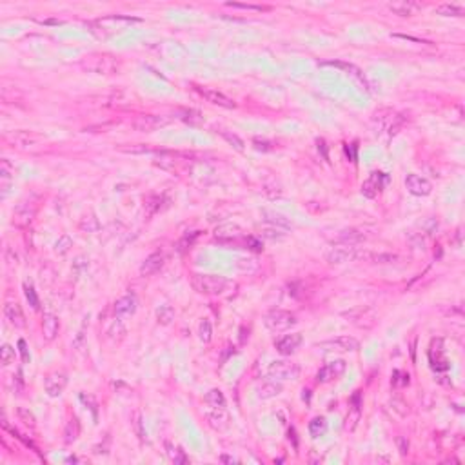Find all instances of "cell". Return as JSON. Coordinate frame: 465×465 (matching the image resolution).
I'll return each mask as SVG.
<instances>
[{
    "label": "cell",
    "mask_w": 465,
    "mask_h": 465,
    "mask_svg": "<svg viewBox=\"0 0 465 465\" xmlns=\"http://www.w3.org/2000/svg\"><path fill=\"white\" fill-rule=\"evenodd\" d=\"M82 69L95 75H119L120 73V60L109 53H91L82 60Z\"/></svg>",
    "instance_id": "6da1fadb"
},
{
    "label": "cell",
    "mask_w": 465,
    "mask_h": 465,
    "mask_svg": "<svg viewBox=\"0 0 465 465\" xmlns=\"http://www.w3.org/2000/svg\"><path fill=\"white\" fill-rule=\"evenodd\" d=\"M229 286V280L217 274H193L191 287L198 294H207V296H217L222 294Z\"/></svg>",
    "instance_id": "7a4b0ae2"
},
{
    "label": "cell",
    "mask_w": 465,
    "mask_h": 465,
    "mask_svg": "<svg viewBox=\"0 0 465 465\" xmlns=\"http://www.w3.org/2000/svg\"><path fill=\"white\" fill-rule=\"evenodd\" d=\"M264 322H265V327L269 331H273V333H284V331L291 329V327L296 323V316L291 314L289 311L274 309L265 316Z\"/></svg>",
    "instance_id": "3957f363"
},
{
    "label": "cell",
    "mask_w": 465,
    "mask_h": 465,
    "mask_svg": "<svg viewBox=\"0 0 465 465\" xmlns=\"http://www.w3.org/2000/svg\"><path fill=\"white\" fill-rule=\"evenodd\" d=\"M267 375L274 380H296L300 376V365L291 360H276L269 365Z\"/></svg>",
    "instance_id": "277c9868"
},
{
    "label": "cell",
    "mask_w": 465,
    "mask_h": 465,
    "mask_svg": "<svg viewBox=\"0 0 465 465\" xmlns=\"http://www.w3.org/2000/svg\"><path fill=\"white\" fill-rule=\"evenodd\" d=\"M363 257V253H360L358 247L355 245H349V244H343V245H336L333 247L327 253V262L333 265H340V264H347V262H353L356 258Z\"/></svg>",
    "instance_id": "5b68a950"
},
{
    "label": "cell",
    "mask_w": 465,
    "mask_h": 465,
    "mask_svg": "<svg viewBox=\"0 0 465 465\" xmlns=\"http://www.w3.org/2000/svg\"><path fill=\"white\" fill-rule=\"evenodd\" d=\"M347 363L343 360H335V362H329L327 365H323L318 373H316V382L318 384H329L333 380H338L340 376L345 373Z\"/></svg>",
    "instance_id": "8992f818"
},
{
    "label": "cell",
    "mask_w": 465,
    "mask_h": 465,
    "mask_svg": "<svg viewBox=\"0 0 465 465\" xmlns=\"http://www.w3.org/2000/svg\"><path fill=\"white\" fill-rule=\"evenodd\" d=\"M429 362H431V367L434 371H447L451 367L449 360L445 358L444 355V340L436 338L431 342V349H429Z\"/></svg>",
    "instance_id": "52a82bcc"
},
{
    "label": "cell",
    "mask_w": 465,
    "mask_h": 465,
    "mask_svg": "<svg viewBox=\"0 0 465 465\" xmlns=\"http://www.w3.org/2000/svg\"><path fill=\"white\" fill-rule=\"evenodd\" d=\"M318 347L327 349V351H358L360 342L353 336H336L333 340H326V342L318 343Z\"/></svg>",
    "instance_id": "ba28073f"
},
{
    "label": "cell",
    "mask_w": 465,
    "mask_h": 465,
    "mask_svg": "<svg viewBox=\"0 0 465 465\" xmlns=\"http://www.w3.org/2000/svg\"><path fill=\"white\" fill-rule=\"evenodd\" d=\"M65 385H67V375L62 371L51 373L44 380V389L48 392V396H51V398H58L64 392Z\"/></svg>",
    "instance_id": "9c48e42d"
},
{
    "label": "cell",
    "mask_w": 465,
    "mask_h": 465,
    "mask_svg": "<svg viewBox=\"0 0 465 465\" xmlns=\"http://www.w3.org/2000/svg\"><path fill=\"white\" fill-rule=\"evenodd\" d=\"M168 124L166 117H158V114H140L138 119L133 122V127L138 133H153V131L160 129L162 126Z\"/></svg>",
    "instance_id": "30bf717a"
},
{
    "label": "cell",
    "mask_w": 465,
    "mask_h": 465,
    "mask_svg": "<svg viewBox=\"0 0 465 465\" xmlns=\"http://www.w3.org/2000/svg\"><path fill=\"white\" fill-rule=\"evenodd\" d=\"M387 182H389V176L385 173H380V171L371 173V176L362 184V195L367 196V198H375L384 189V185Z\"/></svg>",
    "instance_id": "8fae6325"
},
{
    "label": "cell",
    "mask_w": 465,
    "mask_h": 465,
    "mask_svg": "<svg viewBox=\"0 0 465 465\" xmlns=\"http://www.w3.org/2000/svg\"><path fill=\"white\" fill-rule=\"evenodd\" d=\"M405 188L414 196H427L433 191V184L427 178H424L420 175H412V173L405 176Z\"/></svg>",
    "instance_id": "7c38bea8"
},
{
    "label": "cell",
    "mask_w": 465,
    "mask_h": 465,
    "mask_svg": "<svg viewBox=\"0 0 465 465\" xmlns=\"http://www.w3.org/2000/svg\"><path fill=\"white\" fill-rule=\"evenodd\" d=\"M35 215H37V205L31 202H22L16 205L15 213H13V224L16 227H26L33 222Z\"/></svg>",
    "instance_id": "4fadbf2b"
},
{
    "label": "cell",
    "mask_w": 465,
    "mask_h": 465,
    "mask_svg": "<svg viewBox=\"0 0 465 465\" xmlns=\"http://www.w3.org/2000/svg\"><path fill=\"white\" fill-rule=\"evenodd\" d=\"M215 238L224 244H231V242L244 240V231L237 224H224L215 229Z\"/></svg>",
    "instance_id": "5bb4252c"
},
{
    "label": "cell",
    "mask_w": 465,
    "mask_h": 465,
    "mask_svg": "<svg viewBox=\"0 0 465 465\" xmlns=\"http://www.w3.org/2000/svg\"><path fill=\"white\" fill-rule=\"evenodd\" d=\"M196 91L202 95V97L207 100V102H211L213 106H218V107H225V109H235L237 107V104L232 102L231 98L225 97L224 93H220V91H215V89H205V87H196Z\"/></svg>",
    "instance_id": "9a60e30c"
},
{
    "label": "cell",
    "mask_w": 465,
    "mask_h": 465,
    "mask_svg": "<svg viewBox=\"0 0 465 465\" xmlns=\"http://www.w3.org/2000/svg\"><path fill=\"white\" fill-rule=\"evenodd\" d=\"M4 316L13 327L16 329H24L26 327V316H24V311L22 307L18 306L16 302H6L4 306Z\"/></svg>",
    "instance_id": "2e32d148"
},
{
    "label": "cell",
    "mask_w": 465,
    "mask_h": 465,
    "mask_svg": "<svg viewBox=\"0 0 465 465\" xmlns=\"http://www.w3.org/2000/svg\"><path fill=\"white\" fill-rule=\"evenodd\" d=\"M205 418H207V424L217 431H224L229 425V414L225 407H211L205 412Z\"/></svg>",
    "instance_id": "e0dca14e"
},
{
    "label": "cell",
    "mask_w": 465,
    "mask_h": 465,
    "mask_svg": "<svg viewBox=\"0 0 465 465\" xmlns=\"http://www.w3.org/2000/svg\"><path fill=\"white\" fill-rule=\"evenodd\" d=\"M389 9H391L394 15L412 16V15H416L418 11H422L424 6H422L420 2H414V0H398V2H391V4H389Z\"/></svg>",
    "instance_id": "ac0fdd59"
},
{
    "label": "cell",
    "mask_w": 465,
    "mask_h": 465,
    "mask_svg": "<svg viewBox=\"0 0 465 465\" xmlns=\"http://www.w3.org/2000/svg\"><path fill=\"white\" fill-rule=\"evenodd\" d=\"M114 318H122L127 314H133L136 311V296L135 294H126L114 302Z\"/></svg>",
    "instance_id": "d6986e66"
},
{
    "label": "cell",
    "mask_w": 465,
    "mask_h": 465,
    "mask_svg": "<svg viewBox=\"0 0 465 465\" xmlns=\"http://www.w3.org/2000/svg\"><path fill=\"white\" fill-rule=\"evenodd\" d=\"M300 343H302V335H298V333H294V335H286L284 338H280L276 342V349L280 355L291 356L298 347H300Z\"/></svg>",
    "instance_id": "ffe728a7"
},
{
    "label": "cell",
    "mask_w": 465,
    "mask_h": 465,
    "mask_svg": "<svg viewBox=\"0 0 465 465\" xmlns=\"http://www.w3.org/2000/svg\"><path fill=\"white\" fill-rule=\"evenodd\" d=\"M164 253H153L144 260V264L140 265V274L142 276H151V274L158 273L164 267Z\"/></svg>",
    "instance_id": "44dd1931"
},
{
    "label": "cell",
    "mask_w": 465,
    "mask_h": 465,
    "mask_svg": "<svg viewBox=\"0 0 465 465\" xmlns=\"http://www.w3.org/2000/svg\"><path fill=\"white\" fill-rule=\"evenodd\" d=\"M58 329H60V322L55 314L45 313L44 318H42V335L48 342H53L58 335Z\"/></svg>",
    "instance_id": "7402d4cb"
},
{
    "label": "cell",
    "mask_w": 465,
    "mask_h": 465,
    "mask_svg": "<svg viewBox=\"0 0 465 465\" xmlns=\"http://www.w3.org/2000/svg\"><path fill=\"white\" fill-rule=\"evenodd\" d=\"M166 453H168V458H169V460H171L175 465L189 463V458L185 456V453L182 451V447H178V445L171 444V441H166Z\"/></svg>",
    "instance_id": "603a6c76"
},
{
    "label": "cell",
    "mask_w": 465,
    "mask_h": 465,
    "mask_svg": "<svg viewBox=\"0 0 465 465\" xmlns=\"http://www.w3.org/2000/svg\"><path fill=\"white\" fill-rule=\"evenodd\" d=\"M282 384L280 382H276V380H271V382H265V384H262V387L258 389V396H260L262 400H269V398H274V396H278L282 392Z\"/></svg>",
    "instance_id": "cb8c5ba5"
},
{
    "label": "cell",
    "mask_w": 465,
    "mask_h": 465,
    "mask_svg": "<svg viewBox=\"0 0 465 465\" xmlns=\"http://www.w3.org/2000/svg\"><path fill=\"white\" fill-rule=\"evenodd\" d=\"M363 240H365V235L362 231H358V229H345V231H342L338 235V242H342V244L355 245Z\"/></svg>",
    "instance_id": "d4e9b609"
},
{
    "label": "cell",
    "mask_w": 465,
    "mask_h": 465,
    "mask_svg": "<svg viewBox=\"0 0 465 465\" xmlns=\"http://www.w3.org/2000/svg\"><path fill=\"white\" fill-rule=\"evenodd\" d=\"M126 327H124V323L120 322V318H114L113 323L109 326V329H107V338L111 340V342H122L124 338H126Z\"/></svg>",
    "instance_id": "484cf974"
},
{
    "label": "cell",
    "mask_w": 465,
    "mask_h": 465,
    "mask_svg": "<svg viewBox=\"0 0 465 465\" xmlns=\"http://www.w3.org/2000/svg\"><path fill=\"white\" fill-rule=\"evenodd\" d=\"M78 436H80V424H78L77 418H71L64 429V441L65 444H73V441L78 440Z\"/></svg>",
    "instance_id": "4316f807"
},
{
    "label": "cell",
    "mask_w": 465,
    "mask_h": 465,
    "mask_svg": "<svg viewBox=\"0 0 465 465\" xmlns=\"http://www.w3.org/2000/svg\"><path fill=\"white\" fill-rule=\"evenodd\" d=\"M323 65H336V67H343V69H347V71H351V75L355 78H358V82L362 84L365 89L369 91V86H367V80H365V77H363V73L362 71L356 67V65H353V64H345V62H326Z\"/></svg>",
    "instance_id": "83f0119b"
},
{
    "label": "cell",
    "mask_w": 465,
    "mask_h": 465,
    "mask_svg": "<svg viewBox=\"0 0 465 465\" xmlns=\"http://www.w3.org/2000/svg\"><path fill=\"white\" fill-rule=\"evenodd\" d=\"M309 433L313 438H320L327 433V420L323 416H316L309 422Z\"/></svg>",
    "instance_id": "f1b7e54d"
},
{
    "label": "cell",
    "mask_w": 465,
    "mask_h": 465,
    "mask_svg": "<svg viewBox=\"0 0 465 465\" xmlns=\"http://www.w3.org/2000/svg\"><path fill=\"white\" fill-rule=\"evenodd\" d=\"M436 15H444V16H463L465 15V8L460 4H441L434 9Z\"/></svg>",
    "instance_id": "f546056e"
},
{
    "label": "cell",
    "mask_w": 465,
    "mask_h": 465,
    "mask_svg": "<svg viewBox=\"0 0 465 465\" xmlns=\"http://www.w3.org/2000/svg\"><path fill=\"white\" fill-rule=\"evenodd\" d=\"M205 404L209 407H225V396L220 389H211L205 394Z\"/></svg>",
    "instance_id": "4dcf8cb0"
},
{
    "label": "cell",
    "mask_w": 465,
    "mask_h": 465,
    "mask_svg": "<svg viewBox=\"0 0 465 465\" xmlns=\"http://www.w3.org/2000/svg\"><path fill=\"white\" fill-rule=\"evenodd\" d=\"M264 218L269 222L271 225H278V227H284V229H289L291 227V222L287 220L284 215L280 213H274V211H264Z\"/></svg>",
    "instance_id": "1f68e13d"
},
{
    "label": "cell",
    "mask_w": 465,
    "mask_h": 465,
    "mask_svg": "<svg viewBox=\"0 0 465 465\" xmlns=\"http://www.w3.org/2000/svg\"><path fill=\"white\" fill-rule=\"evenodd\" d=\"M156 318L162 326H169L175 320V309L171 306H160L156 309Z\"/></svg>",
    "instance_id": "d6a6232c"
},
{
    "label": "cell",
    "mask_w": 465,
    "mask_h": 465,
    "mask_svg": "<svg viewBox=\"0 0 465 465\" xmlns=\"http://www.w3.org/2000/svg\"><path fill=\"white\" fill-rule=\"evenodd\" d=\"M98 229H100V222H98V218L95 217L93 213H89V215H86V217L82 218L80 231H84V232H97Z\"/></svg>",
    "instance_id": "836d02e7"
},
{
    "label": "cell",
    "mask_w": 465,
    "mask_h": 465,
    "mask_svg": "<svg viewBox=\"0 0 465 465\" xmlns=\"http://www.w3.org/2000/svg\"><path fill=\"white\" fill-rule=\"evenodd\" d=\"M13 362H15V349L9 343H4V345L0 347V363L4 367H8Z\"/></svg>",
    "instance_id": "e575fe53"
},
{
    "label": "cell",
    "mask_w": 465,
    "mask_h": 465,
    "mask_svg": "<svg viewBox=\"0 0 465 465\" xmlns=\"http://www.w3.org/2000/svg\"><path fill=\"white\" fill-rule=\"evenodd\" d=\"M16 416H18V420H20L22 424L28 425V427H35V425H37V418H35V414H33V412L26 407L16 409Z\"/></svg>",
    "instance_id": "d590c367"
},
{
    "label": "cell",
    "mask_w": 465,
    "mask_h": 465,
    "mask_svg": "<svg viewBox=\"0 0 465 465\" xmlns=\"http://www.w3.org/2000/svg\"><path fill=\"white\" fill-rule=\"evenodd\" d=\"M71 247H73V238H71L69 235H62V237H58V240L55 242V251H57L58 254H65Z\"/></svg>",
    "instance_id": "8d00e7d4"
},
{
    "label": "cell",
    "mask_w": 465,
    "mask_h": 465,
    "mask_svg": "<svg viewBox=\"0 0 465 465\" xmlns=\"http://www.w3.org/2000/svg\"><path fill=\"white\" fill-rule=\"evenodd\" d=\"M24 294H26L29 306H31L33 309H35V311L40 309V300H38L37 291H35V287H33L31 284H24Z\"/></svg>",
    "instance_id": "74e56055"
},
{
    "label": "cell",
    "mask_w": 465,
    "mask_h": 465,
    "mask_svg": "<svg viewBox=\"0 0 465 465\" xmlns=\"http://www.w3.org/2000/svg\"><path fill=\"white\" fill-rule=\"evenodd\" d=\"M198 336H200V340L204 343H209L213 340V327L207 318L202 320L200 326H198Z\"/></svg>",
    "instance_id": "f35d334b"
},
{
    "label": "cell",
    "mask_w": 465,
    "mask_h": 465,
    "mask_svg": "<svg viewBox=\"0 0 465 465\" xmlns=\"http://www.w3.org/2000/svg\"><path fill=\"white\" fill-rule=\"evenodd\" d=\"M11 140H13V144L18 147H28L35 142V138H33L31 135H28V133H24V131H16L15 135L11 136Z\"/></svg>",
    "instance_id": "ab89813d"
},
{
    "label": "cell",
    "mask_w": 465,
    "mask_h": 465,
    "mask_svg": "<svg viewBox=\"0 0 465 465\" xmlns=\"http://www.w3.org/2000/svg\"><path fill=\"white\" fill-rule=\"evenodd\" d=\"M80 402L86 405V407L89 409L91 412H93V418L97 420V418H98V404H97V400H95V396L93 394H86V392H80Z\"/></svg>",
    "instance_id": "60d3db41"
},
{
    "label": "cell",
    "mask_w": 465,
    "mask_h": 465,
    "mask_svg": "<svg viewBox=\"0 0 465 465\" xmlns=\"http://www.w3.org/2000/svg\"><path fill=\"white\" fill-rule=\"evenodd\" d=\"M180 119L184 120V122L191 124V126H200V124H202L200 113H198V111H195V109H185V111H182V117H180Z\"/></svg>",
    "instance_id": "b9f144b4"
},
{
    "label": "cell",
    "mask_w": 465,
    "mask_h": 465,
    "mask_svg": "<svg viewBox=\"0 0 465 465\" xmlns=\"http://www.w3.org/2000/svg\"><path fill=\"white\" fill-rule=\"evenodd\" d=\"M200 237V231H193L191 235H185V237H182V240L178 242V251L180 253H185L189 247H191L193 244H195L196 238Z\"/></svg>",
    "instance_id": "7bdbcfd3"
},
{
    "label": "cell",
    "mask_w": 465,
    "mask_h": 465,
    "mask_svg": "<svg viewBox=\"0 0 465 465\" xmlns=\"http://www.w3.org/2000/svg\"><path fill=\"white\" fill-rule=\"evenodd\" d=\"M220 135L224 136V138L227 140V142L231 144V146L235 147L237 151H244L245 144H244V140H242L240 136H237L235 133H229V131H220Z\"/></svg>",
    "instance_id": "ee69618b"
},
{
    "label": "cell",
    "mask_w": 465,
    "mask_h": 465,
    "mask_svg": "<svg viewBox=\"0 0 465 465\" xmlns=\"http://www.w3.org/2000/svg\"><path fill=\"white\" fill-rule=\"evenodd\" d=\"M227 8L245 9V11H269V6H257V4H240V2H227Z\"/></svg>",
    "instance_id": "f6af8a7d"
},
{
    "label": "cell",
    "mask_w": 465,
    "mask_h": 465,
    "mask_svg": "<svg viewBox=\"0 0 465 465\" xmlns=\"http://www.w3.org/2000/svg\"><path fill=\"white\" fill-rule=\"evenodd\" d=\"M260 235L264 238H269V240H280V238L286 237V232H282V229H278L276 225H273V227H264L260 231Z\"/></svg>",
    "instance_id": "bcb514c9"
},
{
    "label": "cell",
    "mask_w": 465,
    "mask_h": 465,
    "mask_svg": "<svg viewBox=\"0 0 465 465\" xmlns=\"http://www.w3.org/2000/svg\"><path fill=\"white\" fill-rule=\"evenodd\" d=\"M120 151L131 153V155H146V153H151V149L146 144H136V146H131V147H120Z\"/></svg>",
    "instance_id": "7dc6e473"
},
{
    "label": "cell",
    "mask_w": 465,
    "mask_h": 465,
    "mask_svg": "<svg viewBox=\"0 0 465 465\" xmlns=\"http://www.w3.org/2000/svg\"><path fill=\"white\" fill-rule=\"evenodd\" d=\"M13 175H15V168L9 164V160L4 158L2 162H0V176H2V180L6 182V180H9Z\"/></svg>",
    "instance_id": "c3c4849f"
},
{
    "label": "cell",
    "mask_w": 465,
    "mask_h": 465,
    "mask_svg": "<svg viewBox=\"0 0 465 465\" xmlns=\"http://www.w3.org/2000/svg\"><path fill=\"white\" fill-rule=\"evenodd\" d=\"M244 244L247 245V249H251V251H257V253H260L262 249H264V245H262V242L258 240V238H254V237H247V238H244Z\"/></svg>",
    "instance_id": "681fc988"
},
{
    "label": "cell",
    "mask_w": 465,
    "mask_h": 465,
    "mask_svg": "<svg viewBox=\"0 0 465 465\" xmlns=\"http://www.w3.org/2000/svg\"><path fill=\"white\" fill-rule=\"evenodd\" d=\"M160 198L158 196H153V198H149V200L146 202V209H147V215H153V213H156L160 209Z\"/></svg>",
    "instance_id": "f907efd6"
},
{
    "label": "cell",
    "mask_w": 465,
    "mask_h": 465,
    "mask_svg": "<svg viewBox=\"0 0 465 465\" xmlns=\"http://www.w3.org/2000/svg\"><path fill=\"white\" fill-rule=\"evenodd\" d=\"M394 378H392V385H407L409 384V375H405V373H400L398 371V375H396V371H394Z\"/></svg>",
    "instance_id": "816d5d0a"
},
{
    "label": "cell",
    "mask_w": 465,
    "mask_h": 465,
    "mask_svg": "<svg viewBox=\"0 0 465 465\" xmlns=\"http://www.w3.org/2000/svg\"><path fill=\"white\" fill-rule=\"evenodd\" d=\"M133 425H135V431H136V434H138L140 440H142V441L146 440V431H144V427H142V416H140V414H136Z\"/></svg>",
    "instance_id": "f5cc1de1"
},
{
    "label": "cell",
    "mask_w": 465,
    "mask_h": 465,
    "mask_svg": "<svg viewBox=\"0 0 465 465\" xmlns=\"http://www.w3.org/2000/svg\"><path fill=\"white\" fill-rule=\"evenodd\" d=\"M391 405H392V409H394V411L400 412V416H405V414H407L409 409H407V405H405L402 400H392Z\"/></svg>",
    "instance_id": "db71d44e"
},
{
    "label": "cell",
    "mask_w": 465,
    "mask_h": 465,
    "mask_svg": "<svg viewBox=\"0 0 465 465\" xmlns=\"http://www.w3.org/2000/svg\"><path fill=\"white\" fill-rule=\"evenodd\" d=\"M18 349H20V355H22V362H29V353H28V345H26L24 340H18Z\"/></svg>",
    "instance_id": "11a10c76"
},
{
    "label": "cell",
    "mask_w": 465,
    "mask_h": 465,
    "mask_svg": "<svg viewBox=\"0 0 465 465\" xmlns=\"http://www.w3.org/2000/svg\"><path fill=\"white\" fill-rule=\"evenodd\" d=\"M396 441H398V451H400V454H407V449H409V441H407V438L400 436Z\"/></svg>",
    "instance_id": "9f6ffc18"
},
{
    "label": "cell",
    "mask_w": 465,
    "mask_h": 465,
    "mask_svg": "<svg viewBox=\"0 0 465 465\" xmlns=\"http://www.w3.org/2000/svg\"><path fill=\"white\" fill-rule=\"evenodd\" d=\"M316 144H318V151H322V156H323V158H326V160L329 158V156H327V144H326V140H323V138H318V140H316Z\"/></svg>",
    "instance_id": "6f0895ef"
},
{
    "label": "cell",
    "mask_w": 465,
    "mask_h": 465,
    "mask_svg": "<svg viewBox=\"0 0 465 465\" xmlns=\"http://www.w3.org/2000/svg\"><path fill=\"white\" fill-rule=\"evenodd\" d=\"M267 146H269L267 142H260V140H254V147H257V149H264V151H269L271 147H267Z\"/></svg>",
    "instance_id": "680465c9"
},
{
    "label": "cell",
    "mask_w": 465,
    "mask_h": 465,
    "mask_svg": "<svg viewBox=\"0 0 465 465\" xmlns=\"http://www.w3.org/2000/svg\"><path fill=\"white\" fill-rule=\"evenodd\" d=\"M220 460H222V461H237L235 458H229V456H222Z\"/></svg>",
    "instance_id": "91938a15"
}]
</instances>
